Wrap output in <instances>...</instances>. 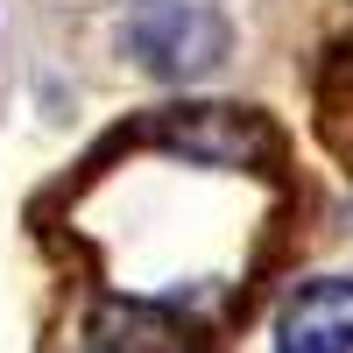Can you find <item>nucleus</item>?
<instances>
[{"instance_id":"f257e3e1","label":"nucleus","mask_w":353,"mask_h":353,"mask_svg":"<svg viewBox=\"0 0 353 353\" xmlns=\"http://www.w3.org/2000/svg\"><path fill=\"white\" fill-rule=\"evenodd\" d=\"M226 43H233V28L219 14V0H134L128 8V57L170 85L212 71Z\"/></svg>"},{"instance_id":"f03ea898","label":"nucleus","mask_w":353,"mask_h":353,"mask_svg":"<svg viewBox=\"0 0 353 353\" xmlns=\"http://www.w3.org/2000/svg\"><path fill=\"white\" fill-rule=\"evenodd\" d=\"M149 134L163 149L191 156V163H254V156L276 149V134L261 128L248 106H170Z\"/></svg>"},{"instance_id":"7ed1b4c3","label":"nucleus","mask_w":353,"mask_h":353,"mask_svg":"<svg viewBox=\"0 0 353 353\" xmlns=\"http://www.w3.org/2000/svg\"><path fill=\"white\" fill-rule=\"evenodd\" d=\"M276 353H353V276L304 283L276 318Z\"/></svg>"},{"instance_id":"20e7f679","label":"nucleus","mask_w":353,"mask_h":353,"mask_svg":"<svg viewBox=\"0 0 353 353\" xmlns=\"http://www.w3.org/2000/svg\"><path fill=\"white\" fill-rule=\"evenodd\" d=\"M92 353H191V332L156 304H106L92 325Z\"/></svg>"}]
</instances>
